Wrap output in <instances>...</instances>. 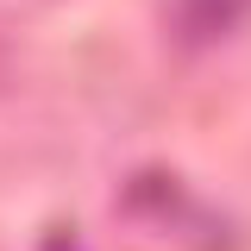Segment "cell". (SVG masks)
I'll return each instance as SVG.
<instances>
[{"label": "cell", "mask_w": 251, "mask_h": 251, "mask_svg": "<svg viewBox=\"0 0 251 251\" xmlns=\"http://www.w3.org/2000/svg\"><path fill=\"white\" fill-rule=\"evenodd\" d=\"M251 13V0H176V31L188 44H207L220 31H232Z\"/></svg>", "instance_id": "6da1fadb"}]
</instances>
